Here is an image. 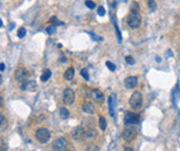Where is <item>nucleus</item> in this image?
<instances>
[{"label": "nucleus", "mask_w": 180, "mask_h": 151, "mask_svg": "<svg viewBox=\"0 0 180 151\" xmlns=\"http://www.w3.org/2000/svg\"><path fill=\"white\" fill-rule=\"evenodd\" d=\"M139 121V116L134 113H127L124 117V124L126 126H133L136 125Z\"/></svg>", "instance_id": "7"}, {"label": "nucleus", "mask_w": 180, "mask_h": 151, "mask_svg": "<svg viewBox=\"0 0 180 151\" xmlns=\"http://www.w3.org/2000/svg\"><path fill=\"white\" fill-rule=\"evenodd\" d=\"M85 135H86V138H93V137L96 136V130H94V129H88V130L85 131Z\"/></svg>", "instance_id": "20"}, {"label": "nucleus", "mask_w": 180, "mask_h": 151, "mask_svg": "<svg viewBox=\"0 0 180 151\" xmlns=\"http://www.w3.org/2000/svg\"><path fill=\"white\" fill-rule=\"evenodd\" d=\"M72 137L73 139L77 141H83L85 138H86V135H85V131L82 129V127H77L73 130L72 132Z\"/></svg>", "instance_id": "10"}, {"label": "nucleus", "mask_w": 180, "mask_h": 151, "mask_svg": "<svg viewBox=\"0 0 180 151\" xmlns=\"http://www.w3.org/2000/svg\"><path fill=\"white\" fill-rule=\"evenodd\" d=\"M67 142L65 138H58L52 144V150L53 151H64L66 149Z\"/></svg>", "instance_id": "5"}, {"label": "nucleus", "mask_w": 180, "mask_h": 151, "mask_svg": "<svg viewBox=\"0 0 180 151\" xmlns=\"http://www.w3.org/2000/svg\"><path fill=\"white\" fill-rule=\"evenodd\" d=\"M127 23H128L129 28H131V29L139 28L140 23H142V17H140L138 11L131 9L128 17H127Z\"/></svg>", "instance_id": "1"}, {"label": "nucleus", "mask_w": 180, "mask_h": 151, "mask_svg": "<svg viewBox=\"0 0 180 151\" xmlns=\"http://www.w3.org/2000/svg\"><path fill=\"white\" fill-rule=\"evenodd\" d=\"M106 66L108 67V69H111L112 72H114V71L116 69L115 64H114V63H112L111 61H107V62H106Z\"/></svg>", "instance_id": "26"}, {"label": "nucleus", "mask_w": 180, "mask_h": 151, "mask_svg": "<svg viewBox=\"0 0 180 151\" xmlns=\"http://www.w3.org/2000/svg\"><path fill=\"white\" fill-rule=\"evenodd\" d=\"M137 83H138V79H137L136 76H128L125 78L124 81V85L126 88H135L137 86Z\"/></svg>", "instance_id": "11"}, {"label": "nucleus", "mask_w": 180, "mask_h": 151, "mask_svg": "<svg viewBox=\"0 0 180 151\" xmlns=\"http://www.w3.org/2000/svg\"><path fill=\"white\" fill-rule=\"evenodd\" d=\"M135 136H136V129L133 126H126V128L124 129L122 133L123 139L126 141H131L135 138Z\"/></svg>", "instance_id": "4"}, {"label": "nucleus", "mask_w": 180, "mask_h": 151, "mask_svg": "<svg viewBox=\"0 0 180 151\" xmlns=\"http://www.w3.org/2000/svg\"><path fill=\"white\" fill-rule=\"evenodd\" d=\"M108 106H109V114H111L112 117L115 116V111H114V107H115V96L112 95L108 98Z\"/></svg>", "instance_id": "14"}, {"label": "nucleus", "mask_w": 180, "mask_h": 151, "mask_svg": "<svg viewBox=\"0 0 180 151\" xmlns=\"http://www.w3.org/2000/svg\"><path fill=\"white\" fill-rule=\"evenodd\" d=\"M67 151H69V150H67Z\"/></svg>", "instance_id": "38"}, {"label": "nucleus", "mask_w": 180, "mask_h": 151, "mask_svg": "<svg viewBox=\"0 0 180 151\" xmlns=\"http://www.w3.org/2000/svg\"><path fill=\"white\" fill-rule=\"evenodd\" d=\"M2 24H3L2 21H1V19H0V27H2Z\"/></svg>", "instance_id": "36"}, {"label": "nucleus", "mask_w": 180, "mask_h": 151, "mask_svg": "<svg viewBox=\"0 0 180 151\" xmlns=\"http://www.w3.org/2000/svg\"><path fill=\"white\" fill-rule=\"evenodd\" d=\"M2 104H3V99H2V97L0 96V108L2 107Z\"/></svg>", "instance_id": "34"}, {"label": "nucleus", "mask_w": 180, "mask_h": 151, "mask_svg": "<svg viewBox=\"0 0 180 151\" xmlns=\"http://www.w3.org/2000/svg\"><path fill=\"white\" fill-rule=\"evenodd\" d=\"M21 90H30L33 92L36 90V83L33 79H27L24 82L21 83Z\"/></svg>", "instance_id": "9"}, {"label": "nucleus", "mask_w": 180, "mask_h": 151, "mask_svg": "<svg viewBox=\"0 0 180 151\" xmlns=\"http://www.w3.org/2000/svg\"><path fill=\"white\" fill-rule=\"evenodd\" d=\"M82 109L84 110L86 114H93L95 111V108H94V105H93L91 102H84L82 105Z\"/></svg>", "instance_id": "13"}, {"label": "nucleus", "mask_w": 180, "mask_h": 151, "mask_svg": "<svg viewBox=\"0 0 180 151\" xmlns=\"http://www.w3.org/2000/svg\"><path fill=\"white\" fill-rule=\"evenodd\" d=\"M124 151H134V150H133L131 148H129V147H127V148L124 149Z\"/></svg>", "instance_id": "35"}, {"label": "nucleus", "mask_w": 180, "mask_h": 151, "mask_svg": "<svg viewBox=\"0 0 180 151\" xmlns=\"http://www.w3.org/2000/svg\"><path fill=\"white\" fill-rule=\"evenodd\" d=\"M85 6H86L88 9H94V8H95V2L92 1V0H85Z\"/></svg>", "instance_id": "24"}, {"label": "nucleus", "mask_w": 180, "mask_h": 151, "mask_svg": "<svg viewBox=\"0 0 180 151\" xmlns=\"http://www.w3.org/2000/svg\"><path fill=\"white\" fill-rule=\"evenodd\" d=\"M75 94L73 92V90L71 88H65L64 92H63V103L65 105H72L73 102H74Z\"/></svg>", "instance_id": "6"}, {"label": "nucleus", "mask_w": 180, "mask_h": 151, "mask_svg": "<svg viewBox=\"0 0 180 151\" xmlns=\"http://www.w3.org/2000/svg\"><path fill=\"white\" fill-rule=\"evenodd\" d=\"M105 8L103 7V6H100L98 7V9H97V13H98V15H101V17H103V15H105Z\"/></svg>", "instance_id": "27"}, {"label": "nucleus", "mask_w": 180, "mask_h": 151, "mask_svg": "<svg viewBox=\"0 0 180 151\" xmlns=\"http://www.w3.org/2000/svg\"><path fill=\"white\" fill-rule=\"evenodd\" d=\"M46 32L49 34H52V33H54L55 32V27L54 26H50V27H48L46 28Z\"/></svg>", "instance_id": "30"}, {"label": "nucleus", "mask_w": 180, "mask_h": 151, "mask_svg": "<svg viewBox=\"0 0 180 151\" xmlns=\"http://www.w3.org/2000/svg\"><path fill=\"white\" fill-rule=\"evenodd\" d=\"M129 105L134 109H139L143 106V95L139 92H134L129 98Z\"/></svg>", "instance_id": "2"}, {"label": "nucleus", "mask_w": 180, "mask_h": 151, "mask_svg": "<svg viewBox=\"0 0 180 151\" xmlns=\"http://www.w3.org/2000/svg\"><path fill=\"white\" fill-rule=\"evenodd\" d=\"M29 77V72L28 69H24V67H20V69H18L17 71L15 72V78L18 81V82H24V81H27Z\"/></svg>", "instance_id": "8"}, {"label": "nucleus", "mask_w": 180, "mask_h": 151, "mask_svg": "<svg viewBox=\"0 0 180 151\" xmlns=\"http://www.w3.org/2000/svg\"><path fill=\"white\" fill-rule=\"evenodd\" d=\"M125 61H126V63H127V64H129V65L135 64V60L133 59L131 57H125Z\"/></svg>", "instance_id": "28"}, {"label": "nucleus", "mask_w": 180, "mask_h": 151, "mask_svg": "<svg viewBox=\"0 0 180 151\" xmlns=\"http://www.w3.org/2000/svg\"><path fill=\"white\" fill-rule=\"evenodd\" d=\"M106 126H107V123H106V119L102 116V117H100V128L102 129V130H105L106 129Z\"/></svg>", "instance_id": "19"}, {"label": "nucleus", "mask_w": 180, "mask_h": 151, "mask_svg": "<svg viewBox=\"0 0 180 151\" xmlns=\"http://www.w3.org/2000/svg\"><path fill=\"white\" fill-rule=\"evenodd\" d=\"M81 75H82L83 77H84L85 79H86V81H88V78H90V77H88V69H83L82 71H81Z\"/></svg>", "instance_id": "29"}, {"label": "nucleus", "mask_w": 180, "mask_h": 151, "mask_svg": "<svg viewBox=\"0 0 180 151\" xmlns=\"http://www.w3.org/2000/svg\"><path fill=\"white\" fill-rule=\"evenodd\" d=\"M91 95H92L93 100L95 103H97V104H101L104 100V94L100 90H93Z\"/></svg>", "instance_id": "12"}, {"label": "nucleus", "mask_w": 180, "mask_h": 151, "mask_svg": "<svg viewBox=\"0 0 180 151\" xmlns=\"http://www.w3.org/2000/svg\"><path fill=\"white\" fill-rule=\"evenodd\" d=\"M69 115H70V113H69V110H67L66 108H64V107L60 108V116H61V118L66 119V118L69 117Z\"/></svg>", "instance_id": "18"}, {"label": "nucleus", "mask_w": 180, "mask_h": 151, "mask_svg": "<svg viewBox=\"0 0 180 151\" xmlns=\"http://www.w3.org/2000/svg\"><path fill=\"white\" fill-rule=\"evenodd\" d=\"M7 126H8V123H7V119H6L5 115H3V114H0V131L6 130Z\"/></svg>", "instance_id": "16"}, {"label": "nucleus", "mask_w": 180, "mask_h": 151, "mask_svg": "<svg viewBox=\"0 0 180 151\" xmlns=\"http://www.w3.org/2000/svg\"><path fill=\"white\" fill-rule=\"evenodd\" d=\"M73 77H74V69L73 67H69L64 72V78L66 81H71V79H73Z\"/></svg>", "instance_id": "15"}, {"label": "nucleus", "mask_w": 180, "mask_h": 151, "mask_svg": "<svg viewBox=\"0 0 180 151\" xmlns=\"http://www.w3.org/2000/svg\"><path fill=\"white\" fill-rule=\"evenodd\" d=\"M3 69H5V64H3V63H0V71L2 72Z\"/></svg>", "instance_id": "33"}, {"label": "nucleus", "mask_w": 180, "mask_h": 151, "mask_svg": "<svg viewBox=\"0 0 180 151\" xmlns=\"http://www.w3.org/2000/svg\"><path fill=\"white\" fill-rule=\"evenodd\" d=\"M1 82H2V77H1V75H0V84H1Z\"/></svg>", "instance_id": "37"}, {"label": "nucleus", "mask_w": 180, "mask_h": 151, "mask_svg": "<svg viewBox=\"0 0 180 151\" xmlns=\"http://www.w3.org/2000/svg\"><path fill=\"white\" fill-rule=\"evenodd\" d=\"M50 76H51V71L48 69H44L43 73H42V75H41V81L42 82H46V81L50 78Z\"/></svg>", "instance_id": "17"}, {"label": "nucleus", "mask_w": 180, "mask_h": 151, "mask_svg": "<svg viewBox=\"0 0 180 151\" xmlns=\"http://www.w3.org/2000/svg\"><path fill=\"white\" fill-rule=\"evenodd\" d=\"M50 23H51V26H54V27L59 26V24H63V23L60 22V21L58 20L57 17H52V18L50 19Z\"/></svg>", "instance_id": "21"}, {"label": "nucleus", "mask_w": 180, "mask_h": 151, "mask_svg": "<svg viewBox=\"0 0 180 151\" xmlns=\"http://www.w3.org/2000/svg\"><path fill=\"white\" fill-rule=\"evenodd\" d=\"M60 62H62V63H65V62H66V57H64V54L63 53L60 55Z\"/></svg>", "instance_id": "31"}, {"label": "nucleus", "mask_w": 180, "mask_h": 151, "mask_svg": "<svg viewBox=\"0 0 180 151\" xmlns=\"http://www.w3.org/2000/svg\"><path fill=\"white\" fill-rule=\"evenodd\" d=\"M26 33H27V30H26L24 28H20V29L18 30V36H19L20 39H22L23 36H26Z\"/></svg>", "instance_id": "25"}, {"label": "nucleus", "mask_w": 180, "mask_h": 151, "mask_svg": "<svg viewBox=\"0 0 180 151\" xmlns=\"http://www.w3.org/2000/svg\"><path fill=\"white\" fill-rule=\"evenodd\" d=\"M86 151H101L100 148H98L96 145L94 144H90L88 146V148H86Z\"/></svg>", "instance_id": "23"}, {"label": "nucleus", "mask_w": 180, "mask_h": 151, "mask_svg": "<svg viewBox=\"0 0 180 151\" xmlns=\"http://www.w3.org/2000/svg\"><path fill=\"white\" fill-rule=\"evenodd\" d=\"M148 7H149L150 11H155L157 9V5H156L154 0H148Z\"/></svg>", "instance_id": "22"}, {"label": "nucleus", "mask_w": 180, "mask_h": 151, "mask_svg": "<svg viewBox=\"0 0 180 151\" xmlns=\"http://www.w3.org/2000/svg\"><path fill=\"white\" fill-rule=\"evenodd\" d=\"M50 137H51V133H50V131L46 128H39L36 132V138L38 139V141L39 142H41V144L48 142Z\"/></svg>", "instance_id": "3"}, {"label": "nucleus", "mask_w": 180, "mask_h": 151, "mask_svg": "<svg viewBox=\"0 0 180 151\" xmlns=\"http://www.w3.org/2000/svg\"><path fill=\"white\" fill-rule=\"evenodd\" d=\"M0 151H7V145L3 144L2 146H1V150H0Z\"/></svg>", "instance_id": "32"}]
</instances>
